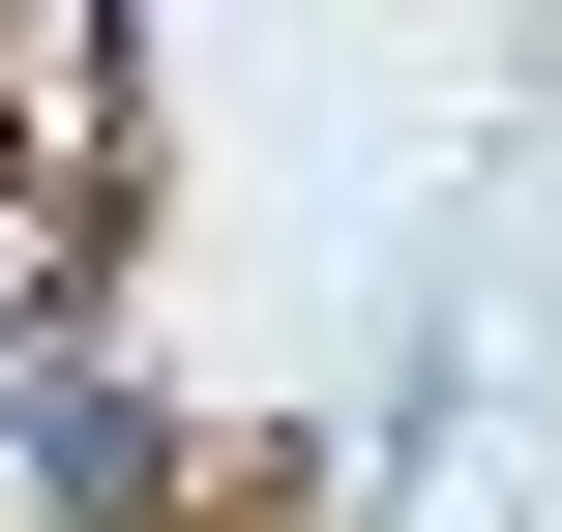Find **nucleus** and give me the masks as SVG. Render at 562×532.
<instances>
[{
    "instance_id": "1",
    "label": "nucleus",
    "mask_w": 562,
    "mask_h": 532,
    "mask_svg": "<svg viewBox=\"0 0 562 532\" xmlns=\"http://www.w3.org/2000/svg\"><path fill=\"white\" fill-rule=\"evenodd\" d=\"M119 30L148 0H0V178H89L119 148Z\"/></svg>"
}]
</instances>
